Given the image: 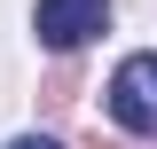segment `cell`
Wrapping results in <instances>:
<instances>
[{
    "label": "cell",
    "instance_id": "6da1fadb",
    "mask_svg": "<svg viewBox=\"0 0 157 149\" xmlns=\"http://www.w3.org/2000/svg\"><path fill=\"white\" fill-rule=\"evenodd\" d=\"M110 118L126 133H157V55H126L110 71Z\"/></svg>",
    "mask_w": 157,
    "mask_h": 149
},
{
    "label": "cell",
    "instance_id": "7a4b0ae2",
    "mask_svg": "<svg viewBox=\"0 0 157 149\" xmlns=\"http://www.w3.org/2000/svg\"><path fill=\"white\" fill-rule=\"evenodd\" d=\"M110 24V0H39L32 8V32H39V47H86V39Z\"/></svg>",
    "mask_w": 157,
    "mask_h": 149
},
{
    "label": "cell",
    "instance_id": "3957f363",
    "mask_svg": "<svg viewBox=\"0 0 157 149\" xmlns=\"http://www.w3.org/2000/svg\"><path fill=\"white\" fill-rule=\"evenodd\" d=\"M8 149H55V141H47V133H16Z\"/></svg>",
    "mask_w": 157,
    "mask_h": 149
}]
</instances>
